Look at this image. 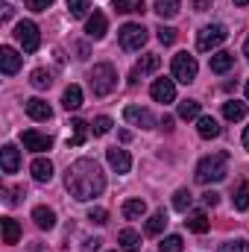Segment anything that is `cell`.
<instances>
[{"label": "cell", "instance_id": "cell-25", "mask_svg": "<svg viewBox=\"0 0 249 252\" xmlns=\"http://www.w3.org/2000/svg\"><path fill=\"white\" fill-rule=\"evenodd\" d=\"M223 115H226V121H244L247 118V103L229 100V103H223Z\"/></svg>", "mask_w": 249, "mask_h": 252}, {"label": "cell", "instance_id": "cell-32", "mask_svg": "<svg viewBox=\"0 0 249 252\" xmlns=\"http://www.w3.org/2000/svg\"><path fill=\"white\" fill-rule=\"evenodd\" d=\"M179 118H182V121H196V118H199V103H196V100L179 103Z\"/></svg>", "mask_w": 249, "mask_h": 252}, {"label": "cell", "instance_id": "cell-35", "mask_svg": "<svg viewBox=\"0 0 249 252\" xmlns=\"http://www.w3.org/2000/svg\"><path fill=\"white\" fill-rule=\"evenodd\" d=\"M115 12H144V0H112Z\"/></svg>", "mask_w": 249, "mask_h": 252}, {"label": "cell", "instance_id": "cell-10", "mask_svg": "<svg viewBox=\"0 0 249 252\" xmlns=\"http://www.w3.org/2000/svg\"><path fill=\"white\" fill-rule=\"evenodd\" d=\"M106 30H109V21H106V15H103V12L88 15V21H85V32H88V38L100 41V38L106 35Z\"/></svg>", "mask_w": 249, "mask_h": 252}, {"label": "cell", "instance_id": "cell-7", "mask_svg": "<svg viewBox=\"0 0 249 252\" xmlns=\"http://www.w3.org/2000/svg\"><path fill=\"white\" fill-rule=\"evenodd\" d=\"M196 70H199V64H196V59L187 53V50H182V53H176L173 56V79L176 82H193L196 79Z\"/></svg>", "mask_w": 249, "mask_h": 252}, {"label": "cell", "instance_id": "cell-5", "mask_svg": "<svg viewBox=\"0 0 249 252\" xmlns=\"http://www.w3.org/2000/svg\"><path fill=\"white\" fill-rule=\"evenodd\" d=\"M226 27L223 24H208V27H202L199 32H196V50H202V53H208V50H214V47H220L223 41H226Z\"/></svg>", "mask_w": 249, "mask_h": 252}, {"label": "cell", "instance_id": "cell-48", "mask_svg": "<svg viewBox=\"0 0 249 252\" xmlns=\"http://www.w3.org/2000/svg\"><path fill=\"white\" fill-rule=\"evenodd\" d=\"M235 6H249V0H235Z\"/></svg>", "mask_w": 249, "mask_h": 252}, {"label": "cell", "instance_id": "cell-15", "mask_svg": "<svg viewBox=\"0 0 249 252\" xmlns=\"http://www.w3.org/2000/svg\"><path fill=\"white\" fill-rule=\"evenodd\" d=\"M27 115H30L32 121H50V118H53V109H50L44 100L32 97V100H27Z\"/></svg>", "mask_w": 249, "mask_h": 252}, {"label": "cell", "instance_id": "cell-6", "mask_svg": "<svg viewBox=\"0 0 249 252\" xmlns=\"http://www.w3.org/2000/svg\"><path fill=\"white\" fill-rule=\"evenodd\" d=\"M15 38H18V44L24 47V53H35V50L41 47V35H38V27H35L32 21H18Z\"/></svg>", "mask_w": 249, "mask_h": 252}, {"label": "cell", "instance_id": "cell-19", "mask_svg": "<svg viewBox=\"0 0 249 252\" xmlns=\"http://www.w3.org/2000/svg\"><path fill=\"white\" fill-rule=\"evenodd\" d=\"M158 67H161V56L147 53V56L138 62V67L132 70V79H129V82H138V76H141V73H150V70H158Z\"/></svg>", "mask_w": 249, "mask_h": 252}, {"label": "cell", "instance_id": "cell-12", "mask_svg": "<svg viewBox=\"0 0 249 252\" xmlns=\"http://www.w3.org/2000/svg\"><path fill=\"white\" fill-rule=\"evenodd\" d=\"M124 118L129 121V124H135V126H141V129H153V115L147 112V109H141V106H126L124 109Z\"/></svg>", "mask_w": 249, "mask_h": 252}, {"label": "cell", "instance_id": "cell-29", "mask_svg": "<svg viewBox=\"0 0 249 252\" xmlns=\"http://www.w3.org/2000/svg\"><path fill=\"white\" fill-rule=\"evenodd\" d=\"M73 135L67 138V147H82L85 144V138H88V124L85 121H73Z\"/></svg>", "mask_w": 249, "mask_h": 252}, {"label": "cell", "instance_id": "cell-24", "mask_svg": "<svg viewBox=\"0 0 249 252\" xmlns=\"http://www.w3.org/2000/svg\"><path fill=\"white\" fill-rule=\"evenodd\" d=\"M62 106L67 112H73V109H79L82 106V88L79 85H67L62 94Z\"/></svg>", "mask_w": 249, "mask_h": 252}, {"label": "cell", "instance_id": "cell-49", "mask_svg": "<svg viewBox=\"0 0 249 252\" xmlns=\"http://www.w3.org/2000/svg\"><path fill=\"white\" fill-rule=\"evenodd\" d=\"M244 91H247V100H249V79H247V88H244Z\"/></svg>", "mask_w": 249, "mask_h": 252}, {"label": "cell", "instance_id": "cell-47", "mask_svg": "<svg viewBox=\"0 0 249 252\" xmlns=\"http://www.w3.org/2000/svg\"><path fill=\"white\" fill-rule=\"evenodd\" d=\"M244 56L249 59V38H247V44H244Z\"/></svg>", "mask_w": 249, "mask_h": 252}, {"label": "cell", "instance_id": "cell-9", "mask_svg": "<svg viewBox=\"0 0 249 252\" xmlns=\"http://www.w3.org/2000/svg\"><path fill=\"white\" fill-rule=\"evenodd\" d=\"M21 141H24V150H32V153H44V150L53 147L50 135H41V132H35V129H27V132L21 135Z\"/></svg>", "mask_w": 249, "mask_h": 252}, {"label": "cell", "instance_id": "cell-46", "mask_svg": "<svg viewBox=\"0 0 249 252\" xmlns=\"http://www.w3.org/2000/svg\"><path fill=\"white\" fill-rule=\"evenodd\" d=\"M241 141H244V147H247V150H249V126H247V129H244V138H241Z\"/></svg>", "mask_w": 249, "mask_h": 252}, {"label": "cell", "instance_id": "cell-13", "mask_svg": "<svg viewBox=\"0 0 249 252\" xmlns=\"http://www.w3.org/2000/svg\"><path fill=\"white\" fill-rule=\"evenodd\" d=\"M0 67H3L6 76L18 73V70H21V53H18L15 47H0Z\"/></svg>", "mask_w": 249, "mask_h": 252}, {"label": "cell", "instance_id": "cell-21", "mask_svg": "<svg viewBox=\"0 0 249 252\" xmlns=\"http://www.w3.org/2000/svg\"><path fill=\"white\" fill-rule=\"evenodd\" d=\"M32 220H35L38 229H53V226H56V214H53V208H47V205H38V208L32 211Z\"/></svg>", "mask_w": 249, "mask_h": 252}, {"label": "cell", "instance_id": "cell-17", "mask_svg": "<svg viewBox=\"0 0 249 252\" xmlns=\"http://www.w3.org/2000/svg\"><path fill=\"white\" fill-rule=\"evenodd\" d=\"M211 73H226V70H232L235 67V53H229V50H220V53H214L211 56Z\"/></svg>", "mask_w": 249, "mask_h": 252}, {"label": "cell", "instance_id": "cell-34", "mask_svg": "<svg viewBox=\"0 0 249 252\" xmlns=\"http://www.w3.org/2000/svg\"><path fill=\"white\" fill-rule=\"evenodd\" d=\"M182 250H185V244H182L179 235H167V238L158 244V252H182Z\"/></svg>", "mask_w": 249, "mask_h": 252}, {"label": "cell", "instance_id": "cell-27", "mask_svg": "<svg viewBox=\"0 0 249 252\" xmlns=\"http://www.w3.org/2000/svg\"><path fill=\"white\" fill-rule=\"evenodd\" d=\"M0 223H3V244H18V238H21V226H18V220L3 217Z\"/></svg>", "mask_w": 249, "mask_h": 252}, {"label": "cell", "instance_id": "cell-22", "mask_svg": "<svg viewBox=\"0 0 249 252\" xmlns=\"http://www.w3.org/2000/svg\"><path fill=\"white\" fill-rule=\"evenodd\" d=\"M118 244H121L124 252H138L141 250V235H138L135 229H124V232L118 235Z\"/></svg>", "mask_w": 249, "mask_h": 252}, {"label": "cell", "instance_id": "cell-45", "mask_svg": "<svg viewBox=\"0 0 249 252\" xmlns=\"http://www.w3.org/2000/svg\"><path fill=\"white\" fill-rule=\"evenodd\" d=\"M0 9H3V12H0V18H3V21H9V18H12V6H0Z\"/></svg>", "mask_w": 249, "mask_h": 252}, {"label": "cell", "instance_id": "cell-44", "mask_svg": "<svg viewBox=\"0 0 249 252\" xmlns=\"http://www.w3.org/2000/svg\"><path fill=\"white\" fill-rule=\"evenodd\" d=\"M161 129H164V132H170V129H173V118H170V115H164V118H161Z\"/></svg>", "mask_w": 249, "mask_h": 252}, {"label": "cell", "instance_id": "cell-41", "mask_svg": "<svg viewBox=\"0 0 249 252\" xmlns=\"http://www.w3.org/2000/svg\"><path fill=\"white\" fill-rule=\"evenodd\" d=\"M50 6H53V0H27V9L30 12H44Z\"/></svg>", "mask_w": 249, "mask_h": 252}, {"label": "cell", "instance_id": "cell-28", "mask_svg": "<svg viewBox=\"0 0 249 252\" xmlns=\"http://www.w3.org/2000/svg\"><path fill=\"white\" fill-rule=\"evenodd\" d=\"M182 0H156V15L158 18H176Z\"/></svg>", "mask_w": 249, "mask_h": 252}, {"label": "cell", "instance_id": "cell-40", "mask_svg": "<svg viewBox=\"0 0 249 252\" xmlns=\"http://www.w3.org/2000/svg\"><path fill=\"white\" fill-rule=\"evenodd\" d=\"M220 252H249V244L247 241H226V244H220Z\"/></svg>", "mask_w": 249, "mask_h": 252}, {"label": "cell", "instance_id": "cell-30", "mask_svg": "<svg viewBox=\"0 0 249 252\" xmlns=\"http://www.w3.org/2000/svg\"><path fill=\"white\" fill-rule=\"evenodd\" d=\"M190 202H193V193H190L187 188H179L176 193H173V208H176V211H182V214H187Z\"/></svg>", "mask_w": 249, "mask_h": 252}, {"label": "cell", "instance_id": "cell-2", "mask_svg": "<svg viewBox=\"0 0 249 252\" xmlns=\"http://www.w3.org/2000/svg\"><path fill=\"white\" fill-rule=\"evenodd\" d=\"M226 173H229V153H226V150L211 153V156H205V158L196 164V182H199V185L220 182V179H226Z\"/></svg>", "mask_w": 249, "mask_h": 252}, {"label": "cell", "instance_id": "cell-3", "mask_svg": "<svg viewBox=\"0 0 249 252\" xmlns=\"http://www.w3.org/2000/svg\"><path fill=\"white\" fill-rule=\"evenodd\" d=\"M115 85H118V70H115L109 62L94 64V70H91V91H94V97L112 94Z\"/></svg>", "mask_w": 249, "mask_h": 252}, {"label": "cell", "instance_id": "cell-31", "mask_svg": "<svg viewBox=\"0 0 249 252\" xmlns=\"http://www.w3.org/2000/svg\"><path fill=\"white\" fill-rule=\"evenodd\" d=\"M30 82H32V88H50L53 76H50V70L38 67V70H32V73H30Z\"/></svg>", "mask_w": 249, "mask_h": 252}, {"label": "cell", "instance_id": "cell-37", "mask_svg": "<svg viewBox=\"0 0 249 252\" xmlns=\"http://www.w3.org/2000/svg\"><path fill=\"white\" fill-rule=\"evenodd\" d=\"M156 32H158V41H161L164 47H170V44L176 41V30H173V27H164V24H161Z\"/></svg>", "mask_w": 249, "mask_h": 252}, {"label": "cell", "instance_id": "cell-39", "mask_svg": "<svg viewBox=\"0 0 249 252\" xmlns=\"http://www.w3.org/2000/svg\"><path fill=\"white\" fill-rule=\"evenodd\" d=\"M88 220L97 223V226H106V223H109V211H106V208H91V211H88Z\"/></svg>", "mask_w": 249, "mask_h": 252}, {"label": "cell", "instance_id": "cell-4", "mask_svg": "<svg viewBox=\"0 0 249 252\" xmlns=\"http://www.w3.org/2000/svg\"><path fill=\"white\" fill-rule=\"evenodd\" d=\"M147 27L144 24H124L121 30H118V41H121V47L124 50H141L144 44H147Z\"/></svg>", "mask_w": 249, "mask_h": 252}, {"label": "cell", "instance_id": "cell-33", "mask_svg": "<svg viewBox=\"0 0 249 252\" xmlns=\"http://www.w3.org/2000/svg\"><path fill=\"white\" fill-rule=\"evenodd\" d=\"M91 9V0H67V12L70 18H85Z\"/></svg>", "mask_w": 249, "mask_h": 252}, {"label": "cell", "instance_id": "cell-36", "mask_svg": "<svg viewBox=\"0 0 249 252\" xmlns=\"http://www.w3.org/2000/svg\"><path fill=\"white\" fill-rule=\"evenodd\" d=\"M112 126H115V121H112V118L100 115V118L91 124V132H94V135H106V132H112Z\"/></svg>", "mask_w": 249, "mask_h": 252}, {"label": "cell", "instance_id": "cell-38", "mask_svg": "<svg viewBox=\"0 0 249 252\" xmlns=\"http://www.w3.org/2000/svg\"><path fill=\"white\" fill-rule=\"evenodd\" d=\"M235 208H238V211H247L249 208V188L247 185H241L238 193H235Z\"/></svg>", "mask_w": 249, "mask_h": 252}, {"label": "cell", "instance_id": "cell-20", "mask_svg": "<svg viewBox=\"0 0 249 252\" xmlns=\"http://www.w3.org/2000/svg\"><path fill=\"white\" fill-rule=\"evenodd\" d=\"M167 229V211L161 208V211H156L150 220H147V226H144V232L150 235V238H156V235H161Z\"/></svg>", "mask_w": 249, "mask_h": 252}, {"label": "cell", "instance_id": "cell-8", "mask_svg": "<svg viewBox=\"0 0 249 252\" xmlns=\"http://www.w3.org/2000/svg\"><path fill=\"white\" fill-rule=\"evenodd\" d=\"M150 94H153L156 103H173L176 100V82L173 79H156Z\"/></svg>", "mask_w": 249, "mask_h": 252}, {"label": "cell", "instance_id": "cell-14", "mask_svg": "<svg viewBox=\"0 0 249 252\" xmlns=\"http://www.w3.org/2000/svg\"><path fill=\"white\" fill-rule=\"evenodd\" d=\"M0 161H3V173H18V167H21V153H18V147H15V144H6V147L0 150Z\"/></svg>", "mask_w": 249, "mask_h": 252}, {"label": "cell", "instance_id": "cell-26", "mask_svg": "<svg viewBox=\"0 0 249 252\" xmlns=\"http://www.w3.org/2000/svg\"><path fill=\"white\" fill-rule=\"evenodd\" d=\"M147 214V202L144 199H126L124 202V217L126 220H138Z\"/></svg>", "mask_w": 249, "mask_h": 252}, {"label": "cell", "instance_id": "cell-11", "mask_svg": "<svg viewBox=\"0 0 249 252\" xmlns=\"http://www.w3.org/2000/svg\"><path fill=\"white\" fill-rule=\"evenodd\" d=\"M106 158H109V164H112V170H118V173H129L132 170V156L121 150V147H112L109 153H106Z\"/></svg>", "mask_w": 249, "mask_h": 252}, {"label": "cell", "instance_id": "cell-42", "mask_svg": "<svg viewBox=\"0 0 249 252\" xmlns=\"http://www.w3.org/2000/svg\"><path fill=\"white\" fill-rule=\"evenodd\" d=\"M100 244H103L100 238H88V241H85V247H82V252H97V250H100Z\"/></svg>", "mask_w": 249, "mask_h": 252}, {"label": "cell", "instance_id": "cell-16", "mask_svg": "<svg viewBox=\"0 0 249 252\" xmlns=\"http://www.w3.org/2000/svg\"><path fill=\"white\" fill-rule=\"evenodd\" d=\"M196 132H199V138L208 141V138H217L223 129H220V124H217L211 115H199V118H196Z\"/></svg>", "mask_w": 249, "mask_h": 252}, {"label": "cell", "instance_id": "cell-1", "mask_svg": "<svg viewBox=\"0 0 249 252\" xmlns=\"http://www.w3.org/2000/svg\"><path fill=\"white\" fill-rule=\"evenodd\" d=\"M64 185L70 190V196H76L79 202H88V199H94L106 190V176H103V170L94 158H79L67 167Z\"/></svg>", "mask_w": 249, "mask_h": 252}, {"label": "cell", "instance_id": "cell-18", "mask_svg": "<svg viewBox=\"0 0 249 252\" xmlns=\"http://www.w3.org/2000/svg\"><path fill=\"white\" fill-rule=\"evenodd\" d=\"M30 170H32V179H35V182H50V179H53V164H50V158H35V161L30 164Z\"/></svg>", "mask_w": 249, "mask_h": 252}, {"label": "cell", "instance_id": "cell-43", "mask_svg": "<svg viewBox=\"0 0 249 252\" xmlns=\"http://www.w3.org/2000/svg\"><path fill=\"white\" fill-rule=\"evenodd\" d=\"M202 202H205V205H217V202H220V193H214V190H205V193H202Z\"/></svg>", "mask_w": 249, "mask_h": 252}, {"label": "cell", "instance_id": "cell-23", "mask_svg": "<svg viewBox=\"0 0 249 252\" xmlns=\"http://www.w3.org/2000/svg\"><path fill=\"white\" fill-rule=\"evenodd\" d=\"M185 226L190 229V232H196V235H205L211 223H208V214H205V211H193V214H187Z\"/></svg>", "mask_w": 249, "mask_h": 252}]
</instances>
